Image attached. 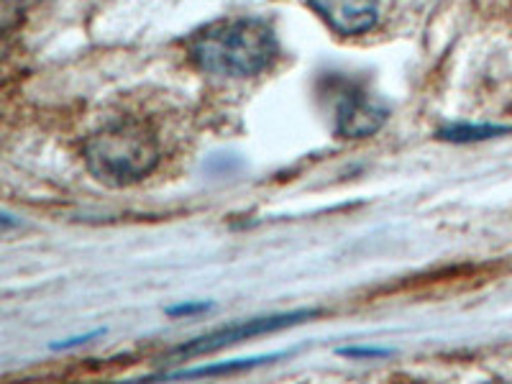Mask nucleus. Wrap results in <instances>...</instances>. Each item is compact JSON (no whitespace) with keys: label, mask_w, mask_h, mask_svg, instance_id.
Masks as SVG:
<instances>
[{"label":"nucleus","mask_w":512,"mask_h":384,"mask_svg":"<svg viewBox=\"0 0 512 384\" xmlns=\"http://www.w3.org/2000/svg\"><path fill=\"white\" fill-rule=\"evenodd\" d=\"M308 6L344 36L367 34L379 18L377 0H308Z\"/></svg>","instance_id":"obj_4"},{"label":"nucleus","mask_w":512,"mask_h":384,"mask_svg":"<svg viewBox=\"0 0 512 384\" xmlns=\"http://www.w3.org/2000/svg\"><path fill=\"white\" fill-rule=\"evenodd\" d=\"M313 310H300V313H285V315H269V318H254L246 320V323H239V326L233 328H223V331L210 333V336L195 338L190 344L180 346V349L172 351V356H200V354H210V351H218L223 346L239 344L244 338H254L262 336V333H274L282 331L287 326H295L300 320L313 318Z\"/></svg>","instance_id":"obj_3"},{"label":"nucleus","mask_w":512,"mask_h":384,"mask_svg":"<svg viewBox=\"0 0 512 384\" xmlns=\"http://www.w3.org/2000/svg\"><path fill=\"white\" fill-rule=\"evenodd\" d=\"M507 131H510L507 126H489V123L472 126V123H459V126L441 128V131H438V139L451 141V144H474V141L495 139V136L507 134Z\"/></svg>","instance_id":"obj_6"},{"label":"nucleus","mask_w":512,"mask_h":384,"mask_svg":"<svg viewBox=\"0 0 512 384\" xmlns=\"http://www.w3.org/2000/svg\"><path fill=\"white\" fill-rule=\"evenodd\" d=\"M269 359V356H267ZM267 359H241V361H231V364H218V367H203V369H187V372L175 374V377H216V374H228V372H241V369H251L256 364H262Z\"/></svg>","instance_id":"obj_7"},{"label":"nucleus","mask_w":512,"mask_h":384,"mask_svg":"<svg viewBox=\"0 0 512 384\" xmlns=\"http://www.w3.org/2000/svg\"><path fill=\"white\" fill-rule=\"evenodd\" d=\"M187 54L198 70L221 77H254L272 64L277 39L262 18H223L187 39Z\"/></svg>","instance_id":"obj_1"},{"label":"nucleus","mask_w":512,"mask_h":384,"mask_svg":"<svg viewBox=\"0 0 512 384\" xmlns=\"http://www.w3.org/2000/svg\"><path fill=\"white\" fill-rule=\"evenodd\" d=\"M341 354L354 356V359H359V356H369V359H372V356H387L390 351H382V349H344Z\"/></svg>","instance_id":"obj_9"},{"label":"nucleus","mask_w":512,"mask_h":384,"mask_svg":"<svg viewBox=\"0 0 512 384\" xmlns=\"http://www.w3.org/2000/svg\"><path fill=\"white\" fill-rule=\"evenodd\" d=\"M210 310V303H185V305H175V308H167V315H198Z\"/></svg>","instance_id":"obj_8"},{"label":"nucleus","mask_w":512,"mask_h":384,"mask_svg":"<svg viewBox=\"0 0 512 384\" xmlns=\"http://www.w3.org/2000/svg\"><path fill=\"white\" fill-rule=\"evenodd\" d=\"M159 162V146L141 123L123 121L103 128L85 146L90 175L108 187H126L144 180Z\"/></svg>","instance_id":"obj_2"},{"label":"nucleus","mask_w":512,"mask_h":384,"mask_svg":"<svg viewBox=\"0 0 512 384\" xmlns=\"http://www.w3.org/2000/svg\"><path fill=\"white\" fill-rule=\"evenodd\" d=\"M387 121V108L364 93H349L338 100L336 131L346 139H367L374 136Z\"/></svg>","instance_id":"obj_5"},{"label":"nucleus","mask_w":512,"mask_h":384,"mask_svg":"<svg viewBox=\"0 0 512 384\" xmlns=\"http://www.w3.org/2000/svg\"><path fill=\"white\" fill-rule=\"evenodd\" d=\"M13 226H18L16 218L6 216V213H0V228H13Z\"/></svg>","instance_id":"obj_10"}]
</instances>
